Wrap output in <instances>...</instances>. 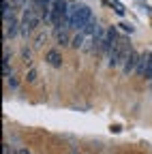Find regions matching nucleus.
I'll return each instance as SVG.
<instances>
[{
	"instance_id": "nucleus-1",
	"label": "nucleus",
	"mask_w": 152,
	"mask_h": 154,
	"mask_svg": "<svg viewBox=\"0 0 152 154\" xmlns=\"http://www.w3.org/2000/svg\"><path fill=\"white\" fill-rule=\"evenodd\" d=\"M88 22H92V9H90L88 5H77V11H75L69 28H73V30H84Z\"/></svg>"
},
{
	"instance_id": "nucleus-2",
	"label": "nucleus",
	"mask_w": 152,
	"mask_h": 154,
	"mask_svg": "<svg viewBox=\"0 0 152 154\" xmlns=\"http://www.w3.org/2000/svg\"><path fill=\"white\" fill-rule=\"evenodd\" d=\"M39 17H41V11L39 9H34V7H28L26 11H24V17H22V24H20V30H22V34H30L34 28H36V24H39Z\"/></svg>"
},
{
	"instance_id": "nucleus-3",
	"label": "nucleus",
	"mask_w": 152,
	"mask_h": 154,
	"mask_svg": "<svg viewBox=\"0 0 152 154\" xmlns=\"http://www.w3.org/2000/svg\"><path fill=\"white\" fill-rule=\"evenodd\" d=\"M141 77L152 82V54H141L139 56V62H137V69H135Z\"/></svg>"
},
{
	"instance_id": "nucleus-4",
	"label": "nucleus",
	"mask_w": 152,
	"mask_h": 154,
	"mask_svg": "<svg viewBox=\"0 0 152 154\" xmlns=\"http://www.w3.org/2000/svg\"><path fill=\"white\" fill-rule=\"evenodd\" d=\"M137 62H139V54L131 49V51H129V56H126V60H124V64H122L124 73L129 75L131 71H135V69H137Z\"/></svg>"
},
{
	"instance_id": "nucleus-5",
	"label": "nucleus",
	"mask_w": 152,
	"mask_h": 154,
	"mask_svg": "<svg viewBox=\"0 0 152 154\" xmlns=\"http://www.w3.org/2000/svg\"><path fill=\"white\" fill-rule=\"evenodd\" d=\"M17 26H20V24H17V19L13 17V13L7 15V17H5V36H7V38H9V36H15V34H17Z\"/></svg>"
},
{
	"instance_id": "nucleus-6",
	"label": "nucleus",
	"mask_w": 152,
	"mask_h": 154,
	"mask_svg": "<svg viewBox=\"0 0 152 154\" xmlns=\"http://www.w3.org/2000/svg\"><path fill=\"white\" fill-rule=\"evenodd\" d=\"M47 62H49L51 66H60V64H62V56L56 51V49H51V51L47 54Z\"/></svg>"
},
{
	"instance_id": "nucleus-7",
	"label": "nucleus",
	"mask_w": 152,
	"mask_h": 154,
	"mask_svg": "<svg viewBox=\"0 0 152 154\" xmlns=\"http://www.w3.org/2000/svg\"><path fill=\"white\" fill-rule=\"evenodd\" d=\"M56 41H58V45H67L69 43V34H67V28H56Z\"/></svg>"
},
{
	"instance_id": "nucleus-8",
	"label": "nucleus",
	"mask_w": 152,
	"mask_h": 154,
	"mask_svg": "<svg viewBox=\"0 0 152 154\" xmlns=\"http://www.w3.org/2000/svg\"><path fill=\"white\" fill-rule=\"evenodd\" d=\"M71 45H73V47H77V49L86 45V36H84V32H82V30H79V34H75V36H73Z\"/></svg>"
},
{
	"instance_id": "nucleus-9",
	"label": "nucleus",
	"mask_w": 152,
	"mask_h": 154,
	"mask_svg": "<svg viewBox=\"0 0 152 154\" xmlns=\"http://www.w3.org/2000/svg\"><path fill=\"white\" fill-rule=\"evenodd\" d=\"M11 5H13V7H26L28 0H11Z\"/></svg>"
},
{
	"instance_id": "nucleus-10",
	"label": "nucleus",
	"mask_w": 152,
	"mask_h": 154,
	"mask_svg": "<svg viewBox=\"0 0 152 154\" xmlns=\"http://www.w3.org/2000/svg\"><path fill=\"white\" fill-rule=\"evenodd\" d=\"M7 82H9V86H11V88H17V79H15L13 75H9V77H7Z\"/></svg>"
},
{
	"instance_id": "nucleus-11",
	"label": "nucleus",
	"mask_w": 152,
	"mask_h": 154,
	"mask_svg": "<svg viewBox=\"0 0 152 154\" xmlns=\"http://www.w3.org/2000/svg\"><path fill=\"white\" fill-rule=\"evenodd\" d=\"M34 77H36V71H30L28 73V82H34Z\"/></svg>"
},
{
	"instance_id": "nucleus-12",
	"label": "nucleus",
	"mask_w": 152,
	"mask_h": 154,
	"mask_svg": "<svg viewBox=\"0 0 152 154\" xmlns=\"http://www.w3.org/2000/svg\"><path fill=\"white\" fill-rule=\"evenodd\" d=\"M120 26H122L126 32H133V26H131V24H120Z\"/></svg>"
}]
</instances>
